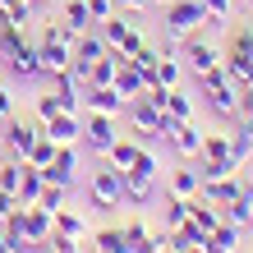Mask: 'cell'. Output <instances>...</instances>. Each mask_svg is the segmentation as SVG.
<instances>
[{
  "instance_id": "cell-1",
  "label": "cell",
  "mask_w": 253,
  "mask_h": 253,
  "mask_svg": "<svg viewBox=\"0 0 253 253\" xmlns=\"http://www.w3.org/2000/svg\"><path fill=\"white\" fill-rule=\"evenodd\" d=\"M221 69L230 74L240 87H253V23H240L221 51Z\"/></svg>"
},
{
  "instance_id": "cell-2",
  "label": "cell",
  "mask_w": 253,
  "mask_h": 253,
  "mask_svg": "<svg viewBox=\"0 0 253 253\" xmlns=\"http://www.w3.org/2000/svg\"><path fill=\"white\" fill-rule=\"evenodd\" d=\"M203 97H207V106H212L216 115H226V120H235V115H240V83L230 79L226 69H212V74H203Z\"/></svg>"
},
{
  "instance_id": "cell-3",
  "label": "cell",
  "mask_w": 253,
  "mask_h": 253,
  "mask_svg": "<svg viewBox=\"0 0 253 253\" xmlns=\"http://www.w3.org/2000/svg\"><path fill=\"white\" fill-rule=\"evenodd\" d=\"M203 23H212L203 0H170V5H166V23H161V28H166V37L184 42L189 33H198Z\"/></svg>"
},
{
  "instance_id": "cell-4",
  "label": "cell",
  "mask_w": 253,
  "mask_h": 253,
  "mask_svg": "<svg viewBox=\"0 0 253 253\" xmlns=\"http://www.w3.org/2000/svg\"><path fill=\"white\" fill-rule=\"evenodd\" d=\"M125 111H129L133 129H138V133H147V138H166V133H170V125H175V120H170V115L161 111V106H157V101L147 97V92H143V97H133Z\"/></svg>"
},
{
  "instance_id": "cell-5",
  "label": "cell",
  "mask_w": 253,
  "mask_h": 253,
  "mask_svg": "<svg viewBox=\"0 0 253 253\" xmlns=\"http://www.w3.org/2000/svg\"><path fill=\"white\" fill-rule=\"evenodd\" d=\"M87 203H92V212H111V207L125 203V175L101 166L92 170V184H87Z\"/></svg>"
},
{
  "instance_id": "cell-6",
  "label": "cell",
  "mask_w": 253,
  "mask_h": 253,
  "mask_svg": "<svg viewBox=\"0 0 253 253\" xmlns=\"http://www.w3.org/2000/svg\"><path fill=\"white\" fill-rule=\"evenodd\" d=\"M101 28V42H106V51H115V55H129L143 46V33H138V23H129V14H111L106 23H97Z\"/></svg>"
},
{
  "instance_id": "cell-7",
  "label": "cell",
  "mask_w": 253,
  "mask_h": 253,
  "mask_svg": "<svg viewBox=\"0 0 253 253\" xmlns=\"http://www.w3.org/2000/svg\"><path fill=\"white\" fill-rule=\"evenodd\" d=\"M37 65H42V74H46V79H55V74H69V65H74V46H69V42H60L51 28H42V37H37Z\"/></svg>"
},
{
  "instance_id": "cell-8",
  "label": "cell",
  "mask_w": 253,
  "mask_h": 253,
  "mask_svg": "<svg viewBox=\"0 0 253 253\" xmlns=\"http://www.w3.org/2000/svg\"><path fill=\"white\" fill-rule=\"evenodd\" d=\"M42 133H46V125H28V120H19V115H14V120H5V133H0V143H5V157H14V161H23L28 152H33V143L42 138Z\"/></svg>"
},
{
  "instance_id": "cell-9",
  "label": "cell",
  "mask_w": 253,
  "mask_h": 253,
  "mask_svg": "<svg viewBox=\"0 0 253 253\" xmlns=\"http://www.w3.org/2000/svg\"><path fill=\"white\" fill-rule=\"evenodd\" d=\"M180 51H184L189 69L198 74V79H203V74H212V69L221 65V51H216V46H212V42H207L203 33H189V37L180 42Z\"/></svg>"
},
{
  "instance_id": "cell-10",
  "label": "cell",
  "mask_w": 253,
  "mask_h": 253,
  "mask_svg": "<svg viewBox=\"0 0 253 253\" xmlns=\"http://www.w3.org/2000/svg\"><path fill=\"white\" fill-rule=\"evenodd\" d=\"M101 55H106V42H101L92 28H87V33L74 42V65H69V74H74L79 83H87V74H92V65L101 60Z\"/></svg>"
},
{
  "instance_id": "cell-11",
  "label": "cell",
  "mask_w": 253,
  "mask_h": 253,
  "mask_svg": "<svg viewBox=\"0 0 253 253\" xmlns=\"http://www.w3.org/2000/svg\"><path fill=\"white\" fill-rule=\"evenodd\" d=\"M120 138L115 133V115H97V111H87V120H83V143L92 147L97 157H106V147Z\"/></svg>"
},
{
  "instance_id": "cell-12",
  "label": "cell",
  "mask_w": 253,
  "mask_h": 253,
  "mask_svg": "<svg viewBox=\"0 0 253 253\" xmlns=\"http://www.w3.org/2000/svg\"><path fill=\"white\" fill-rule=\"evenodd\" d=\"M51 235H55V216H51V212H42L37 203H33V207H23V240H28V249H46Z\"/></svg>"
},
{
  "instance_id": "cell-13",
  "label": "cell",
  "mask_w": 253,
  "mask_h": 253,
  "mask_svg": "<svg viewBox=\"0 0 253 253\" xmlns=\"http://www.w3.org/2000/svg\"><path fill=\"white\" fill-rule=\"evenodd\" d=\"M129 101L115 92V87H92V83H83V111H97V115H115L120 120Z\"/></svg>"
},
{
  "instance_id": "cell-14",
  "label": "cell",
  "mask_w": 253,
  "mask_h": 253,
  "mask_svg": "<svg viewBox=\"0 0 253 253\" xmlns=\"http://www.w3.org/2000/svg\"><path fill=\"white\" fill-rule=\"evenodd\" d=\"M46 138H51L55 147H65V143L79 147V143H83V115H69V111L51 115V120H46Z\"/></svg>"
},
{
  "instance_id": "cell-15",
  "label": "cell",
  "mask_w": 253,
  "mask_h": 253,
  "mask_svg": "<svg viewBox=\"0 0 253 253\" xmlns=\"http://www.w3.org/2000/svg\"><path fill=\"white\" fill-rule=\"evenodd\" d=\"M51 83H55V87H51L55 106H60V111H69V115H83V83L74 79V74H55Z\"/></svg>"
},
{
  "instance_id": "cell-16",
  "label": "cell",
  "mask_w": 253,
  "mask_h": 253,
  "mask_svg": "<svg viewBox=\"0 0 253 253\" xmlns=\"http://www.w3.org/2000/svg\"><path fill=\"white\" fill-rule=\"evenodd\" d=\"M74 170H79V147H74V143H65V147H55V157H51V166L46 170H42V175H46V180L51 184H74Z\"/></svg>"
},
{
  "instance_id": "cell-17",
  "label": "cell",
  "mask_w": 253,
  "mask_h": 253,
  "mask_svg": "<svg viewBox=\"0 0 253 253\" xmlns=\"http://www.w3.org/2000/svg\"><path fill=\"white\" fill-rule=\"evenodd\" d=\"M111 87H115L125 101H133V97H143L152 83H147V74L133 65V60H120V69H115V83H111Z\"/></svg>"
},
{
  "instance_id": "cell-18",
  "label": "cell",
  "mask_w": 253,
  "mask_h": 253,
  "mask_svg": "<svg viewBox=\"0 0 253 253\" xmlns=\"http://www.w3.org/2000/svg\"><path fill=\"white\" fill-rule=\"evenodd\" d=\"M5 65H9L14 79H37V74H42V65H37V42H28V37H23L19 46L5 55Z\"/></svg>"
},
{
  "instance_id": "cell-19",
  "label": "cell",
  "mask_w": 253,
  "mask_h": 253,
  "mask_svg": "<svg viewBox=\"0 0 253 253\" xmlns=\"http://www.w3.org/2000/svg\"><path fill=\"white\" fill-rule=\"evenodd\" d=\"M221 216H226V221H235L240 230H249V235H253V189L244 184V189L235 193L226 207H221Z\"/></svg>"
},
{
  "instance_id": "cell-20",
  "label": "cell",
  "mask_w": 253,
  "mask_h": 253,
  "mask_svg": "<svg viewBox=\"0 0 253 253\" xmlns=\"http://www.w3.org/2000/svg\"><path fill=\"white\" fill-rule=\"evenodd\" d=\"M240 189H244V180H240V175H221V180H203V184H198V193H203L207 203H216V207H226Z\"/></svg>"
},
{
  "instance_id": "cell-21",
  "label": "cell",
  "mask_w": 253,
  "mask_h": 253,
  "mask_svg": "<svg viewBox=\"0 0 253 253\" xmlns=\"http://www.w3.org/2000/svg\"><path fill=\"white\" fill-rule=\"evenodd\" d=\"M166 143H170V147H175L180 157H198V152H203V133L193 129V120H189V125H170Z\"/></svg>"
},
{
  "instance_id": "cell-22",
  "label": "cell",
  "mask_w": 253,
  "mask_h": 253,
  "mask_svg": "<svg viewBox=\"0 0 253 253\" xmlns=\"http://www.w3.org/2000/svg\"><path fill=\"white\" fill-rule=\"evenodd\" d=\"M189 221H198V226H203L207 235H212V230H216V226H221L226 216L216 212V203H207L203 193H193V198H189Z\"/></svg>"
},
{
  "instance_id": "cell-23",
  "label": "cell",
  "mask_w": 253,
  "mask_h": 253,
  "mask_svg": "<svg viewBox=\"0 0 253 253\" xmlns=\"http://www.w3.org/2000/svg\"><path fill=\"white\" fill-rule=\"evenodd\" d=\"M133 157H138V143H133V138H125V133L106 147V166H111V170H120V175L133 166Z\"/></svg>"
},
{
  "instance_id": "cell-24",
  "label": "cell",
  "mask_w": 253,
  "mask_h": 253,
  "mask_svg": "<svg viewBox=\"0 0 253 253\" xmlns=\"http://www.w3.org/2000/svg\"><path fill=\"white\" fill-rule=\"evenodd\" d=\"M198 166H180V170H170V180H166V193H175V198H193L198 193Z\"/></svg>"
},
{
  "instance_id": "cell-25",
  "label": "cell",
  "mask_w": 253,
  "mask_h": 253,
  "mask_svg": "<svg viewBox=\"0 0 253 253\" xmlns=\"http://www.w3.org/2000/svg\"><path fill=\"white\" fill-rule=\"evenodd\" d=\"M184 221H189V198L166 193V207H161V230H180Z\"/></svg>"
},
{
  "instance_id": "cell-26",
  "label": "cell",
  "mask_w": 253,
  "mask_h": 253,
  "mask_svg": "<svg viewBox=\"0 0 253 253\" xmlns=\"http://www.w3.org/2000/svg\"><path fill=\"white\" fill-rule=\"evenodd\" d=\"M55 235H69V240H87V221L79 216V212H69V207H60V212H55Z\"/></svg>"
},
{
  "instance_id": "cell-27",
  "label": "cell",
  "mask_w": 253,
  "mask_h": 253,
  "mask_svg": "<svg viewBox=\"0 0 253 253\" xmlns=\"http://www.w3.org/2000/svg\"><path fill=\"white\" fill-rule=\"evenodd\" d=\"M120 60H125V55L106 51V55H101V60L92 65V74H87V83H92V87H111V83H115V69H120Z\"/></svg>"
},
{
  "instance_id": "cell-28",
  "label": "cell",
  "mask_w": 253,
  "mask_h": 253,
  "mask_svg": "<svg viewBox=\"0 0 253 253\" xmlns=\"http://www.w3.org/2000/svg\"><path fill=\"white\" fill-rule=\"evenodd\" d=\"M166 115H170L175 125H189L193 120V97L180 92V87H170V92H166Z\"/></svg>"
},
{
  "instance_id": "cell-29",
  "label": "cell",
  "mask_w": 253,
  "mask_h": 253,
  "mask_svg": "<svg viewBox=\"0 0 253 253\" xmlns=\"http://www.w3.org/2000/svg\"><path fill=\"white\" fill-rule=\"evenodd\" d=\"M42 184H46V175H42L37 166H28V161H23V180H19V203H23V207H33V203H37V193H42Z\"/></svg>"
},
{
  "instance_id": "cell-30",
  "label": "cell",
  "mask_w": 253,
  "mask_h": 253,
  "mask_svg": "<svg viewBox=\"0 0 253 253\" xmlns=\"http://www.w3.org/2000/svg\"><path fill=\"white\" fill-rule=\"evenodd\" d=\"M180 79L184 74H180V65H175V55H161V65L152 69V87H166L170 92V87H180Z\"/></svg>"
},
{
  "instance_id": "cell-31",
  "label": "cell",
  "mask_w": 253,
  "mask_h": 253,
  "mask_svg": "<svg viewBox=\"0 0 253 253\" xmlns=\"http://www.w3.org/2000/svg\"><path fill=\"white\" fill-rule=\"evenodd\" d=\"M230 152H235V161H240V166L253 157V125H249V120H240V129L230 133Z\"/></svg>"
},
{
  "instance_id": "cell-32",
  "label": "cell",
  "mask_w": 253,
  "mask_h": 253,
  "mask_svg": "<svg viewBox=\"0 0 253 253\" xmlns=\"http://www.w3.org/2000/svg\"><path fill=\"white\" fill-rule=\"evenodd\" d=\"M152 193H157V180H125V203L129 207L152 203Z\"/></svg>"
},
{
  "instance_id": "cell-33",
  "label": "cell",
  "mask_w": 253,
  "mask_h": 253,
  "mask_svg": "<svg viewBox=\"0 0 253 253\" xmlns=\"http://www.w3.org/2000/svg\"><path fill=\"white\" fill-rule=\"evenodd\" d=\"M125 180H157V157L147 152V147H138V157H133V166L125 170Z\"/></svg>"
},
{
  "instance_id": "cell-34",
  "label": "cell",
  "mask_w": 253,
  "mask_h": 253,
  "mask_svg": "<svg viewBox=\"0 0 253 253\" xmlns=\"http://www.w3.org/2000/svg\"><path fill=\"white\" fill-rule=\"evenodd\" d=\"M65 193H69L65 184H51V180H46V184H42V193H37V207H42V212H51V216H55V212L65 207Z\"/></svg>"
},
{
  "instance_id": "cell-35",
  "label": "cell",
  "mask_w": 253,
  "mask_h": 253,
  "mask_svg": "<svg viewBox=\"0 0 253 253\" xmlns=\"http://www.w3.org/2000/svg\"><path fill=\"white\" fill-rule=\"evenodd\" d=\"M19 180H23V161H14V157H5V161H0V189H5V193H14V198H19Z\"/></svg>"
},
{
  "instance_id": "cell-36",
  "label": "cell",
  "mask_w": 253,
  "mask_h": 253,
  "mask_svg": "<svg viewBox=\"0 0 253 253\" xmlns=\"http://www.w3.org/2000/svg\"><path fill=\"white\" fill-rule=\"evenodd\" d=\"M51 157H55V143L46 138V133H42V138L33 143V152H28L23 161H28V166H37V170H46V166H51Z\"/></svg>"
},
{
  "instance_id": "cell-37",
  "label": "cell",
  "mask_w": 253,
  "mask_h": 253,
  "mask_svg": "<svg viewBox=\"0 0 253 253\" xmlns=\"http://www.w3.org/2000/svg\"><path fill=\"white\" fill-rule=\"evenodd\" d=\"M120 230H125L129 249H138V244H147V240H152V230H147V221H143V216H129V226H120Z\"/></svg>"
},
{
  "instance_id": "cell-38",
  "label": "cell",
  "mask_w": 253,
  "mask_h": 253,
  "mask_svg": "<svg viewBox=\"0 0 253 253\" xmlns=\"http://www.w3.org/2000/svg\"><path fill=\"white\" fill-rule=\"evenodd\" d=\"M87 14H92V23H106L115 14V0H87Z\"/></svg>"
},
{
  "instance_id": "cell-39",
  "label": "cell",
  "mask_w": 253,
  "mask_h": 253,
  "mask_svg": "<svg viewBox=\"0 0 253 253\" xmlns=\"http://www.w3.org/2000/svg\"><path fill=\"white\" fill-rule=\"evenodd\" d=\"M46 253H79V240H69V235H51Z\"/></svg>"
},
{
  "instance_id": "cell-40",
  "label": "cell",
  "mask_w": 253,
  "mask_h": 253,
  "mask_svg": "<svg viewBox=\"0 0 253 253\" xmlns=\"http://www.w3.org/2000/svg\"><path fill=\"white\" fill-rule=\"evenodd\" d=\"M51 115H60V106H55V97L46 92V97H37V120H42V125H46V120H51Z\"/></svg>"
},
{
  "instance_id": "cell-41",
  "label": "cell",
  "mask_w": 253,
  "mask_h": 253,
  "mask_svg": "<svg viewBox=\"0 0 253 253\" xmlns=\"http://www.w3.org/2000/svg\"><path fill=\"white\" fill-rule=\"evenodd\" d=\"M240 120L253 125V87H240Z\"/></svg>"
},
{
  "instance_id": "cell-42",
  "label": "cell",
  "mask_w": 253,
  "mask_h": 253,
  "mask_svg": "<svg viewBox=\"0 0 253 253\" xmlns=\"http://www.w3.org/2000/svg\"><path fill=\"white\" fill-rule=\"evenodd\" d=\"M0 120H14V97H9L5 83H0Z\"/></svg>"
},
{
  "instance_id": "cell-43",
  "label": "cell",
  "mask_w": 253,
  "mask_h": 253,
  "mask_svg": "<svg viewBox=\"0 0 253 253\" xmlns=\"http://www.w3.org/2000/svg\"><path fill=\"white\" fill-rule=\"evenodd\" d=\"M115 9L120 14H138V9H152V5H147V0H115Z\"/></svg>"
},
{
  "instance_id": "cell-44",
  "label": "cell",
  "mask_w": 253,
  "mask_h": 253,
  "mask_svg": "<svg viewBox=\"0 0 253 253\" xmlns=\"http://www.w3.org/2000/svg\"><path fill=\"white\" fill-rule=\"evenodd\" d=\"M14 207H19V198H14V193H5V189H0V221H5V216L14 212Z\"/></svg>"
},
{
  "instance_id": "cell-45",
  "label": "cell",
  "mask_w": 253,
  "mask_h": 253,
  "mask_svg": "<svg viewBox=\"0 0 253 253\" xmlns=\"http://www.w3.org/2000/svg\"><path fill=\"white\" fill-rule=\"evenodd\" d=\"M0 253H23V249H19V244H9L5 235H0Z\"/></svg>"
},
{
  "instance_id": "cell-46",
  "label": "cell",
  "mask_w": 253,
  "mask_h": 253,
  "mask_svg": "<svg viewBox=\"0 0 253 253\" xmlns=\"http://www.w3.org/2000/svg\"><path fill=\"white\" fill-rule=\"evenodd\" d=\"M240 5H244V14H249V19H253V0H240Z\"/></svg>"
},
{
  "instance_id": "cell-47",
  "label": "cell",
  "mask_w": 253,
  "mask_h": 253,
  "mask_svg": "<svg viewBox=\"0 0 253 253\" xmlns=\"http://www.w3.org/2000/svg\"><path fill=\"white\" fill-rule=\"evenodd\" d=\"M147 5H170V0H147Z\"/></svg>"
},
{
  "instance_id": "cell-48",
  "label": "cell",
  "mask_w": 253,
  "mask_h": 253,
  "mask_svg": "<svg viewBox=\"0 0 253 253\" xmlns=\"http://www.w3.org/2000/svg\"><path fill=\"white\" fill-rule=\"evenodd\" d=\"M244 184H249V189H253V170H249V180H244Z\"/></svg>"
},
{
  "instance_id": "cell-49",
  "label": "cell",
  "mask_w": 253,
  "mask_h": 253,
  "mask_svg": "<svg viewBox=\"0 0 253 253\" xmlns=\"http://www.w3.org/2000/svg\"><path fill=\"white\" fill-rule=\"evenodd\" d=\"M28 5H46V0H28Z\"/></svg>"
},
{
  "instance_id": "cell-50",
  "label": "cell",
  "mask_w": 253,
  "mask_h": 253,
  "mask_svg": "<svg viewBox=\"0 0 253 253\" xmlns=\"http://www.w3.org/2000/svg\"><path fill=\"white\" fill-rule=\"evenodd\" d=\"M0 152H5V143H0Z\"/></svg>"
},
{
  "instance_id": "cell-51",
  "label": "cell",
  "mask_w": 253,
  "mask_h": 253,
  "mask_svg": "<svg viewBox=\"0 0 253 253\" xmlns=\"http://www.w3.org/2000/svg\"><path fill=\"white\" fill-rule=\"evenodd\" d=\"M240 253H244V249H240Z\"/></svg>"
}]
</instances>
